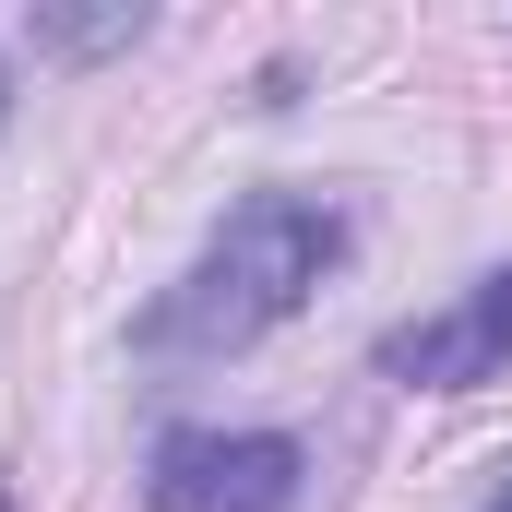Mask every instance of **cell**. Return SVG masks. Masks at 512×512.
<instances>
[{"mask_svg": "<svg viewBox=\"0 0 512 512\" xmlns=\"http://www.w3.org/2000/svg\"><path fill=\"white\" fill-rule=\"evenodd\" d=\"M346 262V215L322 191H251L227 203V227L179 262V286H155V310L131 322L143 358H239L274 322L310 310V286Z\"/></svg>", "mask_w": 512, "mask_h": 512, "instance_id": "1", "label": "cell"}, {"mask_svg": "<svg viewBox=\"0 0 512 512\" xmlns=\"http://www.w3.org/2000/svg\"><path fill=\"white\" fill-rule=\"evenodd\" d=\"M298 477H310V453L286 429H167L143 465V501L155 512H286Z\"/></svg>", "mask_w": 512, "mask_h": 512, "instance_id": "2", "label": "cell"}, {"mask_svg": "<svg viewBox=\"0 0 512 512\" xmlns=\"http://www.w3.org/2000/svg\"><path fill=\"white\" fill-rule=\"evenodd\" d=\"M382 370L417 393H477L512 370V262L501 274H477L465 298H441V310H417L405 334H382Z\"/></svg>", "mask_w": 512, "mask_h": 512, "instance_id": "3", "label": "cell"}, {"mask_svg": "<svg viewBox=\"0 0 512 512\" xmlns=\"http://www.w3.org/2000/svg\"><path fill=\"white\" fill-rule=\"evenodd\" d=\"M143 36H155L143 0H36V12H24V48H36V60H120Z\"/></svg>", "mask_w": 512, "mask_h": 512, "instance_id": "4", "label": "cell"}, {"mask_svg": "<svg viewBox=\"0 0 512 512\" xmlns=\"http://www.w3.org/2000/svg\"><path fill=\"white\" fill-rule=\"evenodd\" d=\"M0 131H12V60H0Z\"/></svg>", "mask_w": 512, "mask_h": 512, "instance_id": "5", "label": "cell"}, {"mask_svg": "<svg viewBox=\"0 0 512 512\" xmlns=\"http://www.w3.org/2000/svg\"><path fill=\"white\" fill-rule=\"evenodd\" d=\"M477 512H512V477H501V489H489V501H477Z\"/></svg>", "mask_w": 512, "mask_h": 512, "instance_id": "6", "label": "cell"}]
</instances>
